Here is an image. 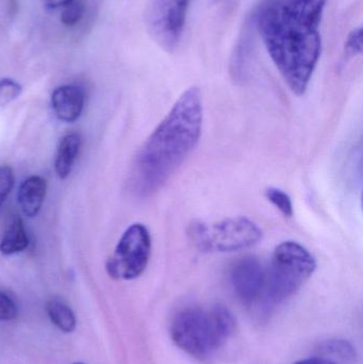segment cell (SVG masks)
I'll return each instance as SVG.
<instances>
[{
	"mask_svg": "<svg viewBox=\"0 0 363 364\" xmlns=\"http://www.w3.org/2000/svg\"><path fill=\"white\" fill-rule=\"evenodd\" d=\"M328 0H269L257 15L264 46L296 95L306 93L322 53L320 28Z\"/></svg>",
	"mask_w": 363,
	"mask_h": 364,
	"instance_id": "1",
	"label": "cell"
},
{
	"mask_svg": "<svg viewBox=\"0 0 363 364\" xmlns=\"http://www.w3.org/2000/svg\"><path fill=\"white\" fill-rule=\"evenodd\" d=\"M204 121L202 93L185 90L134 158L129 184L141 197L166 186L200 143Z\"/></svg>",
	"mask_w": 363,
	"mask_h": 364,
	"instance_id": "2",
	"label": "cell"
},
{
	"mask_svg": "<svg viewBox=\"0 0 363 364\" xmlns=\"http://www.w3.org/2000/svg\"><path fill=\"white\" fill-rule=\"evenodd\" d=\"M234 331L236 320L224 306L211 309L191 307L175 316L170 336L174 343L190 356L206 359L220 350Z\"/></svg>",
	"mask_w": 363,
	"mask_h": 364,
	"instance_id": "3",
	"label": "cell"
},
{
	"mask_svg": "<svg viewBox=\"0 0 363 364\" xmlns=\"http://www.w3.org/2000/svg\"><path fill=\"white\" fill-rule=\"evenodd\" d=\"M317 269V261L302 244L285 241L276 246L266 269L264 294L271 304H281L298 292Z\"/></svg>",
	"mask_w": 363,
	"mask_h": 364,
	"instance_id": "4",
	"label": "cell"
},
{
	"mask_svg": "<svg viewBox=\"0 0 363 364\" xmlns=\"http://www.w3.org/2000/svg\"><path fill=\"white\" fill-rule=\"evenodd\" d=\"M261 228L246 216H234L215 222L196 220L188 228L194 247L207 254L241 252L257 245L262 240Z\"/></svg>",
	"mask_w": 363,
	"mask_h": 364,
	"instance_id": "5",
	"label": "cell"
},
{
	"mask_svg": "<svg viewBox=\"0 0 363 364\" xmlns=\"http://www.w3.org/2000/svg\"><path fill=\"white\" fill-rule=\"evenodd\" d=\"M151 254V237L148 229L140 223L126 229L106 263L108 275L115 280H132L140 277Z\"/></svg>",
	"mask_w": 363,
	"mask_h": 364,
	"instance_id": "6",
	"label": "cell"
},
{
	"mask_svg": "<svg viewBox=\"0 0 363 364\" xmlns=\"http://www.w3.org/2000/svg\"><path fill=\"white\" fill-rule=\"evenodd\" d=\"M192 0H151L147 8L146 27L156 43L168 53L180 44Z\"/></svg>",
	"mask_w": 363,
	"mask_h": 364,
	"instance_id": "7",
	"label": "cell"
},
{
	"mask_svg": "<svg viewBox=\"0 0 363 364\" xmlns=\"http://www.w3.org/2000/svg\"><path fill=\"white\" fill-rule=\"evenodd\" d=\"M229 282L237 297L251 305L264 295L266 269L256 257H242L230 267Z\"/></svg>",
	"mask_w": 363,
	"mask_h": 364,
	"instance_id": "8",
	"label": "cell"
},
{
	"mask_svg": "<svg viewBox=\"0 0 363 364\" xmlns=\"http://www.w3.org/2000/svg\"><path fill=\"white\" fill-rule=\"evenodd\" d=\"M85 102V92L77 85H61L51 95L53 112L60 121L65 123H74L81 117Z\"/></svg>",
	"mask_w": 363,
	"mask_h": 364,
	"instance_id": "9",
	"label": "cell"
},
{
	"mask_svg": "<svg viewBox=\"0 0 363 364\" xmlns=\"http://www.w3.org/2000/svg\"><path fill=\"white\" fill-rule=\"evenodd\" d=\"M47 193V182L40 176H30L21 182L17 192V203L23 215H38Z\"/></svg>",
	"mask_w": 363,
	"mask_h": 364,
	"instance_id": "10",
	"label": "cell"
},
{
	"mask_svg": "<svg viewBox=\"0 0 363 364\" xmlns=\"http://www.w3.org/2000/svg\"><path fill=\"white\" fill-rule=\"evenodd\" d=\"M81 138L76 132L66 134L60 141L55 156V170L58 177L67 178L80 151Z\"/></svg>",
	"mask_w": 363,
	"mask_h": 364,
	"instance_id": "11",
	"label": "cell"
},
{
	"mask_svg": "<svg viewBox=\"0 0 363 364\" xmlns=\"http://www.w3.org/2000/svg\"><path fill=\"white\" fill-rule=\"evenodd\" d=\"M29 243V237L23 218L16 215L12 218L2 235L0 240V252L4 256H12L27 250Z\"/></svg>",
	"mask_w": 363,
	"mask_h": 364,
	"instance_id": "12",
	"label": "cell"
},
{
	"mask_svg": "<svg viewBox=\"0 0 363 364\" xmlns=\"http://www.w3.org/2000/svg\"><path fill=\"white\" fill-rule=\"evenodd\" d=\"M47 314L55 327L65 333H72L76 329L77 320L72 310L59 299H50L45 306Z\"/></svg>",
	"mask_w": 363,
	"mask_h": 364,
	"instance_id": "13",
	"label": "cell"
},
{
	"mask_svg": "<svg viewBox=\"0 0 363 364\" xmlns=\"http://www.w3.org/2000/svg\"><path fill=\"white\" fill-rule=\"evenodd\" d=\"M320 350L326 356H332L345 363H350L356 358L355 348L350 342L345 340H330L324 342Z\"/></svg>",
	"mask_w": 363,
	"mask_h": 364,
	"instance_id": "14",
	"label": "cell"
},
{
	"mask_svg": "<svg viewBox=\"0 0 363 364\" xmlns=\"http://www.w3.org/2000/svg\"><path fill=\"white\" fill-rule=\"evenodd\" d=\"M264 197L286 218L293 216V203L291 197L285 191L275 186H270L264 190Z\"/></svg>",
	"mask_w": 363,
	"mask_h": 364,
	"instance_id": "15",
	"label": "cell"
},
{
	"mask_svg": "<svg viewBox=\"0 0 363 364\" xmlns=\"http://www.w3.org/2000/svg\"><path fill=\"white\" fill-rule=\"evenodd\" d=\"M23 87L11 78L0 79V107L8 106L21 96Z\"/></svg>",
	"mask_w": 363,
	"mask_h": 364,
	"instance_id": "16",
	"label": "cell"
},
{
	"mask_svg": "<svg viewBox=\"0 0 363 364\" xmlns=\"http://www.w3.org/2000/svg\"><path fill=\"white\" fill-rule=\"evenodd\" d=\"M85 4L80 1H72L67 4L61 14V21L65 26H74L80 21L85 14Z\"/></svg>",
	"mask_w": 363,
	"mask_h": 364,
	"instance_id": "17",
	"label": "cell"
},
{
	"mask_svg": "<svg viewBox=\"0 0 363 364\" xmlns=\"http://www.w3.org/2000/svg\"><path fill=\"white\" fill-rule=\"evenodd\" d=\"M362 28L357 27L350 32L347 41H345V55L349 58L356 57L362 53Z\"/></svg>",
	"mask_w": 363,
	"mask_h": 364,
	"instance_id": "18",
	"label": "cell"
},
{
	"mask_svg": "<svg viewBox=\"0 0 363 364\" xmlns=\"http://www.w3.org/2000/svg\"><path fill=\"white\" fill-rule=\"evenodd\" d=\"M14 186V173L10 166H0V209Z\"/></svg>",
	"mask_w": 363,
	"mask_h": 364,
	"instance_id": "19",
	"label": "cell"
},
{
	"mask_svg": "<svg viewBox=\"0 0 363 364\" xmlns=\"http://www.w3.org/2000/svg\"><path fill=\"white\" fill-rule=\"evenodd\" d=\"M18 316V308L15 301L6 293L0 292V321L9 322Z\"/></svg>",
	"mask_w": 363,
	"mask_h": 364,
	"instance_id": "20",
	"label": "cell"
},
{
	"mask_svg": "<svg viewBox=\"0 0 363 364\" xmlns=\"http://www.w3.org/2000/svg\"><path fill=\"white\" fill-rule=\"evenodd\" d=\"M75 0H44L45 6L49 9H58L60 6H66Z\"/></svg>",
	"mask_w": 363,
	"mask_h": 364,
	"instance_id": "21",
	"label": "cell"
},
{
	"mask_svg": "<svg viewBox=\"0 0 363 364\" xmlns=\"http://www.w3.org/2000/svg\"><path fill=\"white\" fill-rule=\"evenodd\" d=\"M294 364H335L330 359L323 358V357H315V358L304 359Z\"/></svg>",
	"mask_w": 363,
	"mask_h": 364,
	"instance_id": "22",
	"label": "cell"
},
{
	"mask_svg": "<svg viewBox=\"0 0 363 364\" xmlns=\"http://www.w3.org/2000/svg\"><path fill=\"white\" fill-rule=\"evenodd\" d=\"M72 364H85L83 363H72Z\"/></svg>",
	"mask_w": 363,
	"mask_h": 364,
	"instance_id": "23",
	"label": "cell"
}]
</instances>
